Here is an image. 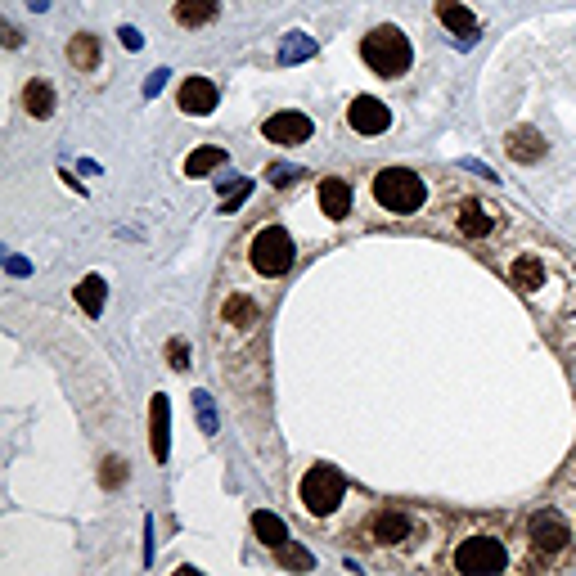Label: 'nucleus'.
Returning <instances> with one entry per match:
<instances>
[{"instance_id":"f257e3e1","label":"nucleus","mask_w":576,"mask_h":576,"mask_svg":"<svg viewBox=\"0 0 576 576\" xmlns=\"http://www.w3.org/2000/svg\"><path fill=\"white\" fill-rule=\"evenodd\" d=\"M423 513L410 504H374L360 522V545L378 558V563H405V549L423 540Z\"/></svg>"},{"instance_id":"f03ea898","label":"nucleus","mask_w":576,"mask_h":576,"mask_svg":"<svg viewBox=\"0 0 576 576\" xmlns=\"http://www.w3.org/2000/svg\"><path fill=\"white\" fill-rule=\"evenodd\" d=\"M572 527H567V518L558 509H549V504H540L536 513H527V531H522L518 545L527 549V558H522V567H554L563 563V554L572 549Z\"/></svg>"},{"instance_id":"7ed1b4c3","label":"nucleus","mask_w":576,"mask_h":576,"mask_svg":"<svg viewBox=\"0 0 576 576\" xmlns=\"http://www.w3.org/2000/svg\"><path fill=\"white\" fill-rule=\"evenodd\" d=\"M446 567L450 572H509L518 567L513 558V545L495 531H473V536H455L450 540V554H446Z\"/></svg>"},{"instance_id":"20e7f679","label":"nucleus","mask_w":576,"mask_h":576,"mask_svg":"<svg viewBox=\"0 0 576 576\" xmlns=\"http://www.w3.org/2000/svg\"><path fill=\"white\" fill-rule=\"evenodd\" d=\"M369 194H374V203L383 207L387 216H414L428 203V180L410 167H383L369 180Z\"/></svg>"},{"instance_id":"39448f33","label":"nucleus","mask_w":576,"mask_h":576,"mask_svg":"<svg viewBox=\"0 0 576 576\" xmlns=\"http://www.w3.org/2000/svg\"><path fill=\"white\" fill-rule=\"evenodd\" d=\"M360 59L369 63V72H378V77H387V81L405 77V72H410V63H414L410 36H405L396 23L374 27V32L360 41Z\"/></svg>"},{"instance_id":"423d86ee","label":"nucleus","mask_w":576,"mask_h":576,"mask_svg":"<svg viewBox=\"0 0 576 576\" xmlns=\"http://www.w3.org/2000/svg\"><path fill=\"white\" fill-rule=\"evenodd\" d=\"M500 216H509V207H495V203H486V198L468 194V198H455V203L441 212V230H450L455 239L482 243L486 234L500 225Z\"/></svg>"},{"instance_id":"0eeeda50","label":"nucleus","mask_w":576,"mask_h":576,"mask_svg":"<svg viewBox=\"0 0 576 576\" xmlns=\"http://www.w3.org/2000/svg\"><path fill=\"white\" fill-rule=\"evenodd\" d=\"M297 500H302V509L311 513V518H329V513H338L342 500H347V477H342V468H333V464L306 468L302 486H297Z\"/></svg>"},{"instance_id":"6e6552de","label":"nucleus","mask_w":576,"mask_h":576,"mask_svg":"<svg viewBox=\"0 0 576 576\" xmlns=\"http://www.w3.org/2000/svg\"><path fill=\"white\" fill-rule=\"evenodd\" d=\"M293 257H297V248H293V234H288L284 225H261V230H252V239H248V266L257 270V275H266V279L288 275Z\"/></svg>"},{"instance_id":"1a4fd4ad","label":"nucleus","mask_w":576,"mask_h":576,"mask_svg":"<svg viewBox=\"0 0 576 576\" xmlns=\"http://www.w3.org/2000/svg\"><path fill=\"white\" fill-rule=\"evenodd\" d=\"M347 126L360 131V135H383L387 126H392V108H387L383 99H374V95H356L347 104Z\"/></svg>"},{"instance_id":"9d476101","label":"nucleus","mask_w":576,"mask_h":576,"mask_svg":"<svg viewBox=\"0 0 576 576\" xmlns=\"http://www.w3.org/2000/svg\"><path fill=\"white\" fill-rule=\"evenodd\" d=\"M311 117L306 113H297V108H284V113H275V117H266L261 122V135H266L270 144H306L311 140Z\"/></svg>"},{"instance_id":"9b49d317","label":"nucleus","mask_w":576,"mask_h":576,"mask_svg":"<svg viewBox=\"0 0 576 576\" xmlns=\"http://www.w3.org/2000/svg\"><path fill=\"white\" fill-rule=\"evenodd\" d=\"M216 99H221V90H216L212 77H185L176 90V108L189 117H207L216 108Z\"/></svg>"},{"instance_id":"f8f14e48","label":"nucleus","mask_w":576,"mask_h":576,"mask_svg":"<svg viewBox=\"0 0 576 576\" xmlns=\"http://www.w3.org/2000/svg\"><path fill=\"white\" fill-rule=\"evenodd\" d=\"M261 320V311L252 306L248 293H225L221 297V311H216V324H221V333H252Z\"/></svg>"},{"instance_id":"ddd939ff","label":"nucleus","mask_w":576,"mask_h":576,"mask_svg":"<svg viewBox=\"0 0 576 576\" xmlns=\"http://www.w3.org/2000/svg\"><path fill=\"white\" fill-rule=\"evenodd\" d=\"M504 153L513 162H540L545 158V135L536 126H513V131H504Z\"/></svg>"},{"instance_id":"4468645a","label":"nucleus","mask_w":576,"mask_h":576,"mask_svg":"<svg viewBox=\"0 0 576 576\" xmlns=\"http://www.w3.org/2000/svg\"><path fill=\"white\" fill-rule=\"evenodd\" d=\"M320 207L329 221H347L351 216V185L342 176H324L320 180Z\"/></svg>"},{"instance_id":"2eb2a0df","label":"nucleus","mask_w":576,"mask_h":576,"mask_svg":"<svg viewBox=\"0 0 576 576\" xmlns=\"http://www.w3.org/2000/svg\"><path fill=\"white\" fill-rule=\"evenodd\" d=\"M216 14H221V0H176L171 5V18L180 27H207Z\"/></svg>"},{"instance_id":"dca6fc26","label":"nucleus","mask_w":576,"mask_h":576,"mask_svg":"<svg viewBox=\"0 0 576 576\" xmlns=\"http://www.w3.org/2000/svg\"><path fill=\"white\" fill-rule=\"evenodd\" d=\"M437 18L446 23V32L459 36V41H473V36H477V18L468 14L459 0H437Z\"/></svg>"},{"instance_id":"f3484780","label":"nucleus","mask_w":576,"mask_h":576,"mask_svg":"<svg viewBox=\"0 0 576 576\" xmlns=\"http://www.w3.org/2000/svg\"><path fill=\"white\" fill-rule=\"evenodd\" d=\"M68 63H72V72H95L99 68V36H90V32H77L68 41Z\"/></svg>"},{"instance_id":"a211bd4d","label":"nucleus","mask_w":576,"mask_h":576,"mask_svg":"<svg viewBox=\"0 0 576 576\" xmlns=\"http://www.w3.org/2000/svg\"><path fill=\"white\" fill-rule=\"evenodd\" d=\"M23 108L36 117V122H45V117L54 113V86H50V81H41V77L27 81V86H23Z\"/></svg>"},{"instance_id":"6ab92c4d","label":"nucleus","mask_w":576,"mask_h":576,"mask_svg":"<svg viewBox=\"0 0 576 576\" xmlns=\"http://www.w3.org/2000/svg\"><path fill=\"white\" fill-rule=\"evenodd\" d=\"M252 531L261 536V545H266V549H284L288 545V527L275 518V513H266V509L252 513Z\"/></svg>"},{"instance_id":"aec40b11","label":"nucleus","mask_w":576,"mask_h":576,"mask_svg":"<svg viewBox=\"0 0 576 576\" xmlns=\"http://www.w3.org/2000/svg\"><path fill=\"white\" fill-rule=\"evenodd\" d=\"M104 297H108L104 275H86V279L77 284V302H81V311H86V315H99V311H104Z\"/></svg>"},{"instance_id":"412c9836","label":"nucleus","mask_w":576,"mask_h":576,"mask_svg":"<svg viewBox=\"0 0 576 576\" xmlns=\"http://www.w3.org/2000/svg\"><path fill=\"white\" fill-rule=\"evenodd\" d=\"M225 162V149H216V144H203V149H194L185 158V176H207V171H216Z\"/></svg>"},{"instance_id":"4be33fe9","label":"nucleus","mask_w":576,"mask_h":576,"mask_svg":"<svg viewBox=\"0 0 576 576\" xmlns=\"http://www.w3.org/2000/svg\"><path fill=\"white\" fill-rule=\"evenodd\" d=\"M149 414H153V459H167V396H153V405H149Z\"/></svg>"},{"instance_id":"5701e85b","label":"nucleus","mask_w":576,"mask_h":576,"mask_svg":"<svg viewBox=\"0 0 576 576\" xmlns=\"http://www.w3.org/2000/svg\"><path fill=\"white\" fill-rule=\"evenodd\" d=\"M311 54H315V41L306 32H293L279 45V63H302V59H311Z\"/></svg>"},{"instance_id":"b1692460","label":"nucleus","mask_w":576,"mask_h":576,"mask_svg":"<svg viewBox=\"0 0 576 576\" xmlns=\"http://www.w3.org/2000/svg\"><path fill=\"white\" fill-rule=\"evenodd\" d=\"M99 482H104V486H122L126 482V464H122V459H104V473H99Z\"/></svg>"},{"instance_id":"393cba45","label":"nucleus","mask_w":576,"mask_h":576,"mask_svg":"<svg viewBox=\"0 0 576 576\" xmlns=\"http://www.w3.org/2000/svg\"><path fill=\"white\" fill-rule=\"evenodd\" d=\"M167 356H171V369H189V342L171 338L167 342Z\"/></svg>"},{"instance_id":"a878e982","label":"nucleus","mask_w":576,"mask_h":576,"mask_svg":"<svg viewBox=\"0 0 576 576\" xmlns=\"http://www.w3.org/2000/svg\"><path fill=\"white\" fill-rule=\"evenodd\" d=\"M194 405H198V419H203V428L216 432V419H212V405H207V392H194Z\"/></svg>"},{"instance_id":"bb28decb","label":"nucleus","mask_w":576,"mask_h":576,"mask_svg":"<svg viewBox=\"0 0 576 576\" xmlns=\"http://www.w3.org/2000/svg\"><path fill=\"white\" fill-rule=\"evenodd\" d=\"M248 194H252V180H243V185L234 189L230 198H225V212H234V207H239V203H243V198H248Z\"/></svg>"},{"instance_id":"cd10ccee","label":"nucleus","mask_w":576,"mask_h":576,"mask_svg":"<svg viewBox=\"0 0 576 576\" xmlns=\"http://www.w3.org/2000/svg\"><path fill=\"white\" fill-rule=\"evenodd\" d=\"M117 36H122V45H126V50H140V45H144V36L135 32V27H122V32H117Z\"/></svg>"},{"instance_id":"c85d7f7f","label":"nucleus","mask_w":576,"mask_h":576,"mask_svg":"<svg viewBox=\"0 0 576 576\" xmlns=\"http://www.w3.org/2000/svg\"><path fill=\"white\" fill-rule=\"evenodd\" d=\"M162 81H167V68H158V72H153V77H149V86H144V95H158V90H162Z\"/></svg>"},{"instance_id":"c756f323","label":"nucleus","mask_w":576,"mask_h":576,"mask_svg":"<svg viewBox=\"0 0 576 576\" xmlns=\"http://www.w3.org/2000/svg\"><path fill=\"white\" fill-rule=\"evenodd\" d=\"M293 176H297V171H284V167H270V180H275V185H293Z\"/></svg>"}]
</instances>
